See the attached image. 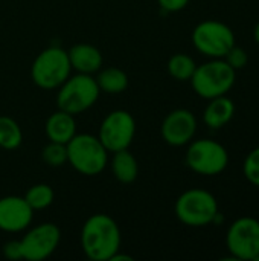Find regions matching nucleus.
I'll use <instances>...</instances> for the list:
<instances>
[{
  "mask_svg": "<svg viewBox=\"0 0 259 261\" xmlns=\"http://www.w3.org/2000/svg\"><path fill=\"white\" fill-rule=\"evenodd\" d=\"M23 197L34 211H41V210L49 208L53 203L55 193L52 187L47 184H35L26 191Z\"/></svg>",
  "mask_w": 259,
  "mask_h": 261,
  "instance_id": "obj_21",
  "label": "nucleus"
},
{
  "mask_svg": "<svg viewBox=\"0 0 259 261\" xmlns=\"http://www.w3.org/2000/svg\"><path fill=\"white\" fill-rule=\"evenodd\" d=\"M44 132H46V136L49 141L67 144L76 135L75 116L58 109L47 118V121L44 124Z\"/></svg>",
  "mask_w": 259,
  "mask_h": 261,
  "instance_id": "obj_15",
  "label": "nucleus"
},
{
  "mask_svg": "<svg viewBox=\"0 0 259 261\" xmlns=\"http://www.w3.org/2000/svg\"><path fill=\"white\" fill-rule=\"evenodd\" d=\"M119 260H125V261H133V257H130V255H122V254H119V251L110 258V261H119Z\"/></svg>",
  "mask_w": 259,
  "mask_h": 261,
  "instance_id": "obj_27",
  "label": "nucleus"
},
{
  "mask_svg": "<svg viewBox=\"0 0 259 261\" xmlns=\"http://www.w3.org/2000/svg\"><path fill=\"white\" fill-rule=\"evenodd\" d=\"M226 246L234 260L259 261V220L240 217L226 232Z\"/></svg>",
  "mask_w": 259,
  "mask_h": 261,
  "instance_id": "obj_9",
  "label": "nucleus"
},
{
  "mask_svg": "<svg viewBox=\"0 0 259 261\" xmlns=\"http://www.w3.org/2000/svg\"><path fill=\"white\" fill-rule=\"evenodd\" d=\"M185 164L200 176H218L229 165V153L223 144L214 139H192L188 144Z\"/></svg>",
  "mask_w": 259,
  "mask_h": 261,
  "instance_id": "obj_7",
  "label": "nucleus"
},
{
  "mask_svg": "<svg viewBox=\"0 0 259 261\" xmlns=\"http://www.w3.org/2000/svg\"><path fill=\"white\" fill-rule=\"evenodd\" d=\"M136 136V119L127 110H113L101 122L99 141L108 153L121 151L133 144Z\"/></svg>",
  "mask_w": 259,
  "mask_h": 261,
  "instance_id": "obj_10",
  "label": "nucleus"
},
{
  "mask_svg": "<svg viewBox=\"0 0 259 261\" xmlns=\"http://www.w3.org/2000/svg\"><path fill=\"white\" fill-rule=\"evenodd\" d=\"M235 110V102L227 95L212 98L203 112V122L212 130L223 128L232 121Z\"/></svg>",
  "mask_w": 259,
  "mask_h": 261,
  "instance_id": "obj_16",
  "label": "nucleus"
},
{
  "mask_svg": "<svg viewBox=\"0 0 259 261\" xmlns=\"http://www.w3.org/2000/svg\"><path fill=\"white\" fill-rule=\"evenodd\" d=\"M67 164L84 176H98L108 165V151L98 136L76 133L67 144Z\"/></svg>",
  "mask_w": 259,
  "mask_h": 261,
  "instance_id": "obj_2",
  "label": "nucleus"
},
{
  "mask_svg": "<svg viewBox=\"0 0 259 261\" xmlns=\"http://www.w3.org/2000/svg\"><path fill=\"white\" fill-rule=\"evenodd\" d=\"M111 171L118 182L121 184H133L139 174V164L137 159L128 148L114 151L111 158Z\"/></svg>",
  "mask_w": 259,
  "mask_h": 261,
  "instance_id": "obj_17",
  "label": "nucleus"
},
{
  "mask_svg": "<svg viewBox=\"0 0 259 261\" xmlns=\"http://www.w3.org/2000/svg\"><path fill=\"white\" fill-rule=\"evenodd\" d=\"M61 242V231L55 223H40L26 231L20 240L23 260L43 261L49 258Z\"/></svg>",
  "mask_w": 259,
  "mask_h": 261,
  "instance_id": "obj_11",
  "label": "nucleus"
},
{
  "mask_svg": "<svg viewBox=\"0 0 259 261\" xmlns=\"http://www.w3.org/2000/svg\"><path fill=\"white\" fill-rule=\"evenodd\" d=\"M195 61L191 55L188 54H174L169 60H168V64H166V69H168V73L177 80V81H189L195 72Z\"/></svg>",
  "mask_w": 259,
  "mask_h": 261,
  "instance_id": "obj_20",
  "label": "nucleus"
},
{
  "mask_svg": "<svg viewBox=\"0 0 259 261\" xmlns=\"http://www.w3.org/2000/svg\"><path fill=\"white\" fill-rule=\"evenodd\" d=\"M95 76L98 87L101 92L108 95H118L127 90L128 87V75L119 67H105L99 69Z\"/></svg>",
  "mask_w": 259,
  "mask_h": 261,
  "instance_id": "obj_18",
  "label": "nucleus"
},
{
  "mask_svg": "<svg viewBox=\"0 0 259 261\" xmlns=\"http://www.w3.org/2000/svg\"><path fill=\"white\" fill-rule=\"evenodd\" d=\"M23 142V132L18 122L6 115L0 116V148L12 151Z\"/></svg>",
  "mask_w": 259,
  "mask_h": 261,
  "instance_id": "obj_19",
  "label": "nucleus"
},
{
  "mask_svg": "<svg viewBox=\"0 0 259 261\" xmlns=\"http://www.w3.org/2000/svg\"><path fill=\"white\" fill-rule=\"evenodd\" d=\"M194 47L208 58H224L235 44L232 28L220 20H203L191 34Z\"/></svg>",
  "mask_w": 259,
  "mask_h": 261,
  "instance_id": "obj_8",
  "label": "nucleus"
},
{
  "mask_svg": "<svg viewBox=\"0 0 259 261\" xmlns=\"http://www.w3.org/2000/svg\"><path fill=\"white\" fill-rule=\"evenodd\" d=\"M56 90V107L73 116L93 107L101 93L95 76L78 72L70 75Z\"/></svg>",
  "mask_w": 259,
  "mask_h": 261,
  "instance_id": "obj_6",
  "label": "nucleus"
},
{
  "mask_svg": "<svg viewBox=\"0 0 259 261\" xmlns=\"http://www.w3.org/2000/svg\"><path fill=\"white\" fill-rule=\"evenodd\" d=\"M121 229L108 214L90 216L81 229V249L92 261H110L121 251Z\"/></svg>",
  "mask_w": 259,
  "mask_h": 261,
  "instance_id": "obj_1",
  "label": "nucleus"
},
{
  "mask_svg": "<svg viewBox=\"0 0 259 261\" xmlns=\"http://www.w3.org/2000/svg\"><path fill=\"white\" fill-rule=\"evenodd\" d=\"M237 72L226 63L224 58H209V61L195 67L191 86L192 90L203 99H212L227 95L234 87Z\"/></svg>",
  "mask_w": 259,
  "mask_h": 261,
  "instance_id": "obj_3",
  "label": "nucleus"
},
{
  "mask_svg": "<svg viewBox=\"0 0 259 261\" xmlns=\"http://www.w3.org/2000/svg\"><path fill=\"white\" fill-rule=\"evenodd\" d=\"M3 255L6 260H23V249L20 240H9L3 245Z\"/></svg>",
  "mask_w": 259,
  "mask_h": 261,
  "instance_id": "obj_25",
  "label": "nucleus"
},
{
  "mask_svg": "<svg viewBox=\"0 0 259 261\" xmlns=\"http://www.w3.org/2000/svg\"><path fill=\"white\" fill-rule=\"evenodd\" d=\"M243 174L249 184L259 188V147L253 148L243 162Z\"/></svg>",
  "mask_w": 259,
  "mask_h": 261,
  "instance_id": "obj_23",
  "label": "nucleus"
},
{
  "mask_svg": "<svg viewBox=\"0 0 259 261\" xmlns=\"http://www.w3.org/2000/svg\"><path fill=\"white\" fill-rule=\"evenodd\" d=\"M41 159H43V162L46 165L53 167V168H58V167L67 164V148H66V144L49 141V144L41 151Z\"/></svg>",
  "mask_w": 259,
  "mask_h": 261,
  "instance_id": "obj_22",
  "label": "nucleus"
},
{
  "mask_svg": "<svg viewBox=\"0 0 259 261\" xmlns=\"http://www.w3.org/2000/svg\"><path fill=\"white\" fill-rule=\"evenodd\" d=\"M191 0H157L163 12H179L189 5Z\"/></svg>",
  "mask_w": 259,
  "mask_h": 261,
  "instance_id": "obj_26",
  "label": "nucleus"
},
{
  "mask_svg": "<svg viewBox=\"0 0 259 261\" xmlns=\"http://www.w3.org/2000/svg\"><path fill=\"white\" fill-rule=\"evenodd\" d=\"M197 118L188 109H176L169 112L160 127L163 141L171 147L188 145L197 133Z\"/></svg>",
  "mask_w": 259,
  "mask_h": 261,
  "instance_id": "obj_12",
  "label": "nucleus"
},
{
  "mask_svg": "<svg viewBox=\"0 0 259 261\" xmlns=\"http://www.w3.org/2000/svg\"><path fill=\"white\" fill-rule=\"evenodd\" d=\"M67 54H69L72 70H76L78 73L93 75L102 67V61H104L102 54L93 44H87V43L75 44L67 50Z\"/></svg>",
  "mask_w": 259,
  "mask_h": 261,
  "instance_id": "obj_14",
  "label": "nucleus"
},
{
  "mask_svg": "<svg viewBox=\"0 0 259 261\" xmlns=\"http://www.w3.org/2000/svg\"><path fill=\"white\" fill-rule=\"evenodd\" d=\"M70 72L69 54L60 46H49L41 50L31 66V78L43 90L58 89L70 76Z\"/></svg>",
  "mask_w": 259,
  "mask_h": 261,
  "instance_id": "obj_4",
  "label": "nucleus"
},
{
  "mask_svg": "<svg viewBox=\"0 0 259 261\" xmlns=\"http://www.w3.org/2000/svg\"><path fill=\"white\" fill-rule=\"evenodd\" d=\"M253 38H255L256 44H259V21L255 24V28H253Z\"/></svg>",
  "mask_w": 259,
  "mask_h": 261,
  "instance_id": "obj_28",
  "label": "nucleus"
},
{
  "mask_svg": "<svg viewBox=\"0 0 259 261\" xmlns=\"http://www.w3.org/2000/svg\"><path fill=\"white\" fill-rule=\"evenodd\" d=\"M224 60H226V63L237 72V70H241V69H244V67L247 66V63H249V54H247L246 49H243V47L234 44V46L231 47V50L226 54Z\"/></svg>",
  "mask_w": 259,
  "mask_h": 261,
  "instance_id": "obj_24",
  "label": "nucleus"
},
{
  "mask_svg": "<svg viewBox=\"0 0 259 261\" xmlns=\"http://www.w3.org/2000/svg\"><path fill=\"white\" fill-rule=\"evenodd\" d=\"M174 211L183 225L189 228H205L212 225L220 210L212 193L203 188H191L177 197Z\"/></svg>",
  "mask_w": 259,
  "mask_h": 261,
  "instance_id": "obj_5",
  "label": "nucleus"
},
{
  "mask_svg": "<svg viewBox=\"0 0 259 261\" xmlns=\"http://www.w3.org/2000/svg\"><path fill=\"white\" fill-rule=\"evenodd\" d=\"M34 210L20 196H5L0 199V231L17 234L26 231L34 219Z\"/></svg>",
  "mask_w": 259,
  "mask_h": 261,
  "instance_id": "obj_13",
  "label": "nucleus"
}]
</instances>
